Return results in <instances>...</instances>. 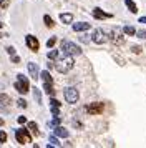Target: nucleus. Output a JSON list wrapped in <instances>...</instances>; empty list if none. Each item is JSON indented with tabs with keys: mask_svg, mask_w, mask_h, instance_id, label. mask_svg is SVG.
I'll return each mask as SVG.
<instances>
[{
	"mask_svg": "<svg viewBox=\"0 0 146 148\" xmlns=\"http://www.w3.org/2000/svg\"><path fill=\"white\" fill-rule=\"evenodd\" d=\"M75 65V62H73V57L72 55H66L63 58H60L57 63H55V68L58 70L60 73H66V72H70Z\"/></svg>",
	"mask_w": 146,
	"mask_h": 148,
	"instance_id": "f257e3e1",
	"label": "nucleus"
},
{
	"mask_svg": "<svg viewBox=\"0 0 146 148\" xmlns=\"http://www.w3.org/2000/svg\"><path fill=\"white\" fill-rule=\"evenodd\" d=\"M61 50H63V53L65 55H72V57H75V55H81V48L76 45V43H73V42L70 40H61Z\"/></svg>",
	"mask_w": 146,
	"mask_h": 148,
	"instance_id": "f03ea898",
	"label": "nucleus"
},
{
	"mask_svg": "<svg viewBox=\"0 0 146 148\" xmlns=\"http://www.w3.org/2000/svg\"><path fill=\"white\" fill-rule=\"evenodd\" d=\"M15 90L18 93L25 95L30 92V83H28V78H27L23 73H18L17 75V82H15Z\"/></svg>",
	"mask_w": 146,
	"mask_h": 148,
	"instance_id": "7ed1b4c3",
	"label": "nucleus"
},
{
	"mask_svg": "<svg viewBox=\"0 0 146 148\" xmlns=\"http://www.w3.org/2000/svg\"><path fill=\"white\" fill-rule=\"evenodd\" d=\"M63 97H65L66 103H76L78 98H80V93L75 87H66L65 90H63Z\"/></svg>",
	"mask_w": 146,
	"mask_h": 148,
	"instance_id": "20e7f679",
	"label": "nucleus"
},
{
	"mask_svg": "<svg viewBox=\"0 0 146 148\" xmlns=\"http://www.w3.org/2000/svg\"><path fill=\"white\" fill-rule=\"evenodd\" d=\"M125 32H121L119 28H113L111 32H110V35H108V40L111 42V43H115V45H121V43H125Z\"/></svg>",
	"mask_w": 146,
	"mask_h": 148,
	"instance_id": "39448f33",
	"label": "nucleus"
},
{
	"mask_svg": "<svg viewBox=\"0 0 146 148\" xmlns=\"http://www.w3.org/2000/svg\"><path fill=\"white\" fill-rule=\"evenodd\" d=\"M15 138H17V141H18L20 145H27V143L32 141L30 132L25 130V128H18V130H15Z\"/></svg>",
	"mask_w": 146,
	"mask_h": 148,
	"instance_id": "423d86ee",
	"label": "nucleus"
},
{
	"mask_svg": "<svg viewBox=\"0 0 146 148\" xmlns=\"http://www.w3.org/2000/svg\"><path fill=\"white\" fill-rule=\"evenodd\" d=\"M103 110H105V105L101 101H95V103L86 105V112L90 115H100V113H103Z\"/></svg>",
	"mask_w": 146,
	"mask_h": 148,
	"instance_id": "0eeeda50",
	"label": "nucleus"
},
{
	"mask_svg": "<svg viewBox=\"0 0 146 148\" xmlns=\"http://www.w3.org/2000/svg\"><path fill=\"white\" fill-rule=\"evenodd\" d=\"M91 40L95 42V43H98V45H101V43H105V42H108V35L101 30V28H96L95 32H93L91 35Z\"/></svg>",
	"mask_w": 146,
	"mask_h": 148,
	"instance_id": "6e6552de",
	"label": "nucleus"
},
{
	"mask_svg": "<svg viewBox=\"0 0 146 148\" xmlns=\"http://www.w3.org/2000/svg\"><path fill=\"white\" fill-rule=\"evenodd\" d=\"M25 43H27V47L30 48L32 52H38L40 43H38V40H37V37H33V35H27L25 37Z\"/></svg>",
	"mask_w": 146,
	"mask_h": 148,
	"instance_id": "1a4fd4ad",
	"label": "nucleus"
},
{
	"mask_svg": "<svg viewBox=\"0 0 146 148\" xmlns=\"http://www.w3.org/2000/svg\"><path fill=\"white\" fill-rule=\"evenodd\" d=\"M28 73H30V77H32L33 80H38L40 78V70H38V65L35 62H30L28 63Z\"/></svg>",
	"mask_w": 146,
	"mask_h": 148,
	"instance_id": "9d476101",
	"label": "nucleus"
},
{
	"mask_svg": "<svg viewBox=\"0 0 146 148\" xmlns=\"http://www.w3.org/2000/svg\"><path fill=\"white\" fill-rule=\"evenodd\" d=\"M93 17L98 18V20H103V18H110L111 14H106V12H103L100 7H96V8H93Z\"/></svg>",
	"mask_w": 146,
	"mask_h": 148,
	"instance_id": "9b49d317",
	"label": "nucleus"
},
{
	"mask_svg": "<svg viewBox=\"0 0 146 148\" xmlns=\"http://www.w3.org/2000/svg\"><path fill=\"white\" fill-rule=\"evenodd\" d=\"M73 30H75V32H86V30H90V23H86V22L73 23Z\"/></svg>",
	"mask_w": 146,
	"mask_h": 148,
	"instance_id": "f8f14e48",
	"label": "nucleus"
},
{
	"mask_svg": "<svg viewBox=\"0 0 146 148\" xmlns=\"http://www.w3.org/2000/svg\"><path fill=\"white\" fill-rule=\"evenodd\" d=\"M53 133L57 135V136H61V138H68V130H66V128H63V127H55V130H53Z\"/></svg>",
	"mask_w": 146,
	"mask_h": 148,
	"instance_id": "ddd939ff",
	"label": "nucleus"
},
{
	"mask_svg": "<svg viewBox=\"0 0 146 148\" xmlns=\"http://www.w3.org/2000/svg\"><path fill=\"white\" fill-rule=\"evenodd\" d=\"M40 77H42L43 83H53V78H52V75H50V72H48V70H43V72L40 73Z\"/></svg>",
	"mask_w": 146,
	"mask_h": 148,
	"instance_id": "4468645a",
	"label": "nucleus"
},
{
	"mask_svg": "<svg viewBox=\"0 0 146 148\" xmlns=\"http://www.w3.org/2000/svg\"><path fill=\"white\" fill-rule=\"evenodd\" d=\"M125 3H126V7L130 8L131 14H138V7H136V3L133 0H125Z\"/></svg>",
	"mask_w": 146,
	"mask_h": 148,
	"instance_id": "2eb2a0df",
	"label": "nucleus"
},
{
	"mask_svg": "<svg viewBox=\"0 0 146 148\" xmlns=\"http://www.w3.org/2000/svg\"><path fill=\"white\" fill-rule=\"evenodd\" d=\"M7 52H8V55H10V57H12V62H13V63H18L20 58H18V55H15V48H13V47H8V48H7Z\"/></svg>",
	"mask_w": 146,
	"mask_h": 148,
	"instance_id": "dca6fc26",
	"label": "nucleus"
},
{
	"mask_svg": "<svg viewBox=\"0 0 146 148\" xmlns=\"http://www.w3.org/2000/svg\"><path fill=\"white\" fill-rule=\"evenodd\" d=\"M60 20H61V23H72L73 22V15L72 14H61L60 15Z\"/></svg>",
	"mask_w": 146,
	"mask_h": 148,
	"instance_id": "f3484780",
	"label": "nucleus"
},
{
	"mask_svg": "<svg viewBox=\"0 0 146 148\" xmlns=\"http://www.w3.org/2000/svg\"><path fill=\"white\" fill-rule=\"evenodd\" d=\"M43 90H45L46 95L53 97L55 95V90H53V83H43Z\"/></svg>",
	"mask_w": 146,
	"mask_h": 148,
	"instance_id": "a211bd4d",
	"label": "nucleus"
},
{
	"mask_svg": "<svg viewBox=\"0 0 146 148\" xmlns=\"http://www.w3.org/2000/svg\"><path fill=\"white\" fill-rule=\"evenodd\" d=\"M123 32H125V35H130V37L136 34L134 27H131V25H126V27H123Z\"/></svg>",
	"mask_w": 146,
	"mask_h": 148,
	"instance_id": "6ab92c4d",
	"label": "nucleus"
},
{
	"mask_svg": "<svg viewBox=\"0 0 146 148\" xmlns=\"http://www.w3.org/2000/svg\"><path fill=\"white\" fill-rule=\"evenodd\" d=\"M43 22H45V25L48 28H52L53 25H55V23H53V18L50 17V15H43Z\"/></svg>",
	"mask_w": 146,
	"mask_h": 148,
	"instance_id": "aec40b11",
	"label": "nucleus"
},
{
	"mask_svg": "<svg viewBox=\"0 0 146 148\" xmlns=\"http://www.w3.org/2000/svg\"><path fill=\"white\" fill-rule=\"evenodd\" d=\"M28 128H30V130L33 132V135H40L38 127H37V123H35V121H30V123H28Z\"/></svg>",
	"mask_w": 146,
	"mask_h": 148,
	"instance_id": "412c9836",
	"label": "nucleus"
},
{
	"mask_svg": "<svg viewBox=\"0 0 146 148\" xmlns=\"http://www.w3.org/2000/svg\"><path fill=\"white\" fill-rule=\"evenodd\" d=\"M46 57H48V60H57L58 58V50H50Z\"/></svg>",
	"mask_w": 146,
	"mask_h": 148,
	"instance_id": "4be33fe9",
	"label": "nucleus"
},
{
	"mask_svg": "<svg viewBox=\"0 0 146 148\" xmlns=\"http://www.w3.org/2000/svg\"><path fill=\"white\" fill-rule=\"evenodd\" d=\"M33 97H35L37 103H42V95H40V90H38V88H33Z\"/></svg>",
	"mask_w": 146,
	"mask_h": 148,
	"instance_id": "5701e85b",
	"label": "nucleus"
},
{
	"mask_svg": "<svg viewBox=\"0 0 146 148\" xmlns=\"http://www.w3.org/2000/svg\"><path fill=\"white\" fill-rule=\"evenodd\" d=\"M50 147H60V141L57 138V135L55 136H50Z\"/></svg>",
	"mask_w": 146,
	"mask_h": 148,
	"instance_id": "b1692460",
	"label": "nucleus"
},
{
	"mask_svg": "<svg viewBox=\"0 0 146 148\" xmlns=\"http://www.w3.org/2000/svg\"><path fill=\"white\" fill-rule=\"evenodd\" d=\"M58 125H60V118L58 116H55L52 121H48V127H58Z\"/></svg>",
	"mask_w": 146,
	"mask_h": 148,
	"instance_id": "393cba45",
	"label": "nucleus"
},
{
	"mask_svg": "<svg viewBox=\"0 0 146 148\" xmlns=\"http://www.w3.org/2000/svg\"><path fill=\"white\" fill-rule=\"evenodd\" d=\"M0 101H3L5 105H8V103H10V97L5 95V93H2V95H0Z\"/></svg>",
	"mask_w": 146,
	"mask_h": 148,
	"instance_id": "a878e982",
	"label": "nucleus"
},
{
	"mask_svg": "<svg viewBox=\"0 0 146 148\" xmlns=\"http://www.w3.org/2000/svg\"><path fill=\"white\" fill-rule=\"evenodd\" d=\"M55 43H57V37H52V38H48V42H46V47L52 48Z\"/></svg>",
	"mask_w": 146,
	"mask_h": 148,
	"instance_id": "bb28decb",
	"label": "nucleus"
},
{
	"mask_svg": "<svg viewBox=\"0 0 146 148\" xmlns=\"http://www.w3.org/2000/svg\"><path fill=\"white\" fill-rule=\"evenodd\" d=\"M7 141V133L5 132H0V143H5Z\"/></svg>",
	"mask_w": 146,
	"mask_h": 148,
	"instance_id": "cd10ccee",
	"label": "nucleus"
},
{
	"mask_svg": "<svg viewBox=\"0 0 146 148\" xmlns=\"http://www.w3.org/2000/svg\"><path fill=\"white\" fill-rule=\"evenodd\" d=\"M17 103H18V107H20V108H27V101L23 100V98H20V100L17 101Z\"/></svg>",
	"mask_w": 146,
	"mask_h": 148,
	"instance_id": "c85d7f7f",
	"label": "nucleus"
},
{
	"mask_svg": "<svg viewBox=\"0 0 146 148\" xmlns=\"http://www.w3.org/2000/svg\"><path fill=\"white\" fill-rule=\"evenodd\" d=\"M52 113L55 115V116H58L60 115V107H52Z\"/></svg>",
	"mask_w": 146,
	"mask_h": 148,
	"instance_id": "c756f323",
	"label": "nucleus"
},
{
	"mask_svg": "<svg viewBox=\"0 0 146 148\" xmlns=\"http://www.w3.org/2000/svg\"><path fill=\"white\" fill-rule=\"evenodd\" d=\"M50 105H52V107H60L61 103H60L58 100H55V98H52V100H50Z\"/></svg>",
	"mask_w": 146,
	"mask_h": 148,
	"instance_id": "7c9ffc66",
	"label": "nucleus"
},
{
	"mask_svg": "<svg viewBox=\"0 0 146 148\" xmlns=\"http://www.w3.org/2000/svg\"><path fill=\"white\" fill-rule=\"evenodd\" d=\"M8 3H10L8 0H0V7H2V8H7V7H8Z\"/></svg>",
	"mask_w": 146,
	"mask_h": 148,
	"instance_id": "2f4dec72",
	"label": "nucleus"
},
{
	"mask_svg": "<svg viewBox=\"0 0 146 148\" xmlns=\"http://www.w3.org/2000/svg\"><path fill=\"white\" fill-rule=\"evenodd\" d=\"M138 34V37H141V38H146V32L145 30H139V32H136Z\"/></svg>",
	"mask_w": 146,
	"mask_h": 148,
	"instance_id": "473e14b6",
	"label": "nucleus"
},
{
	"mask_svg": "<svg viewBox=\"0 0 146 148\" xmlns=\"http://www.w3.org/2000/svg\"><path fill=\"white\" fill-rule=\"evenodd\" d=\"M25 121H27V118H25V116H18V123H20V125H23Z\"/></svg>",
	"mask_w": 146,
	"mask_h": 148,
	"instance_id": "72a5a7b5",
	"label": "nucleus"
},
{
	"mask_svg": "<svg viewBox=\"0 0 146 148\" xmlns=\"http://www.w3.org/2000/svg\"><path fill=\"white\" fill-rule=\"evenodd\" d=\"M0 112H2V113H7V108L2 105V101H0Z\"/></svg>",
	"mask_w": 146,
	"mask_h": 148,
	"instance_id": "f704fd0d",
	"label": "nucleus"
},
{
	"mask_svg": "<svg viewBox=\"0 0 146 148\" xmlns=\"http://www.w3.org/2000/svg\"><path fill=\"white\" fill-rule=\"evenodd\" d=\"M139 23H146V17H141L139 18Z\"/></svg>",
	"mask_w": 146,
	"mask_h": 148,
	"instance_id": "c9c22d12",
	"label": "nucleus"
},
{
	"mask_svg": "<svg viewBox=\"0 0 146 148\" xmlns=\"http://www.w3.org/2000/svg\"><path fill=\"white\" fill-rule=\"evenodd\" d=\"M0 125H3V120H2V118H0Z\"/></svg>",
	"mask_w": 146,
	"mask_h": 148,
	"instance_id": "e433bc0d",
	"label": "nucleus"
},
{
	"mask_svg": "<svg viewBox=\"0 0 146 148\" xmlns=\"http://www.w3.org/2000/svg\"><path fill=\"white\" fill-rule=\"evenodd\" d=\"M2 27H3V23H2V22H0V28H2Z\"/></svg>",
	"mask_w": 146,
	"mask_h": 148,
	"instance_id": "4c0bfd02",
	"label": "nucleus"
},
{
	"mask_svg": "<svg viewBox=\"0 0 146 148\" xmlns=\"http://www.w3.org/2000/svg\"><path fill=\"white\" fill-rule=\"evenodd\" d=\"M0 37H2V35H0Z\"/></svg>",
	"mask_w": 146,
	"mask_h": 148,
	"instance_id": "58836bf2",
	"label": "nucleus"
}]
</instances>
